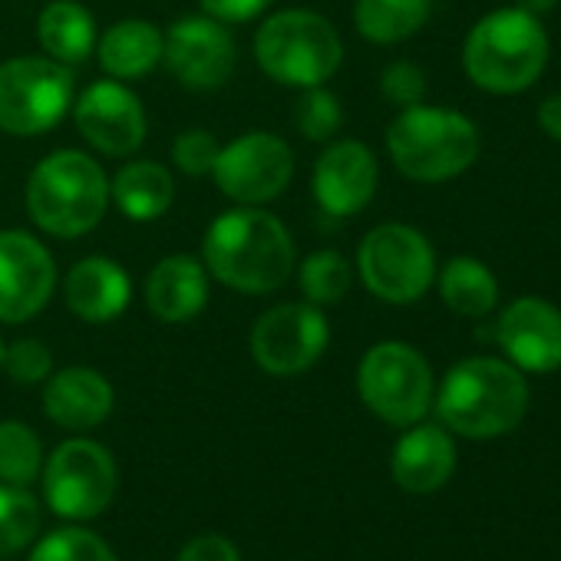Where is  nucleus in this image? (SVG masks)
I'll return each instance as SVG.
<instances>
[{"label":"nucleus","mask_w":561,"mask_h":561,"mask_svg":"<svg viewBox=\"0 0 561 561\" xmlns=\"http://www.w3.org/2000/svg\"><path fill=\"white\" fill-rule=\"evenodd\" d=\"M205 271L241 295H267L291 277L295 241L274 215L234 208L218 215L205 231Z\"/></svg>","instance_id":"1"},{"label":"nucleus","mask_w":561,"mask_h":561,"mask_svg":"<svg viewBox=\"0 0 561 561\" xmlns=\"http://www.w3.org/2000/svg\"><path fill=\"white\" fill-rule=\"evenodd\" d=\"M528 410V383L518 367L492 357H469L456 364L436 397L439 420L469 439L512 433Z\"/></svg>","instance_id":"2"},{"label":"nucleus","mask_w":561,"mask_h":561,"mask_svg":"<svg viewBox=\"0 0 561 561\" xmlns=\"http://www.w3.org/2000/svg\"><path fill=\"white\" fill-rule=\"evenodd\" d=\"M548 64V37L535 14L522 8L495 11L482 18L462 47V67L469 80L499 96L528 90Z\"/></svg>","instance_id":"3"},{"label":"nucleus","mask_w":561,"mask_h":561,"mask_svg":"<svg viewBox=\"0 0 561 561\" xmlns=\"http://www.w3.org/2000/svg\"><path fill=\"white\" fill-rule=\"evenodd\" d=\"M393 165L413 182H446L479 156V129L446 106H407L387 129Z\"/></svg>","instance_id":"4"},{"label":"nucleus","mask_w":561,"mask_h":561,"mask_svg":"<svg viewBox=\"0 0 561 561\" xmlns=\"http://www.w3.org/2000/svg\"><path fill=\"white\" fill-rule=\"evenodd\" d=\"M110 182L90 156L60 149L37 162L27 179V211L47 234L80 238L93 231L106 211Z\"/></svg>","instance_id":"5"},{"label":"nucleus","mask_w":561,"mask_h":561,"mask_svg":"<svg viewBox=\"0 0 561 561\" xmlns=\"http://www.w3.org/2000/svg\"><path fill=\"white\" fill-rule=\"evenodd\" d=\"M254 57L274 83L308 90L337 73L344 47L328 18L311 11H280L257 31Z\"/></svg>","instance_id":"6"},{"label":"nucleus","mask_w":561,"mask_h":561,"mask_svg":"<svg viewBox=\"0 0 561 561\" xmlns=\"http://www.w3.org/2000/svg\"><path fill=\"white\" fill-rule=\"evenodd\" d=\"M357 387L367 410L390 426L420 423L433 403V370L426 357L400 341H387L367 351Z\"/></svg>","instance_id":"7"},{"label":"nucleus","mask_w":561,"mask_h":561,"mask_svg":"<svg viewBox=\"0 0 561 561\" xmlns=\"http://www.w3.org/2000/svg\"><path fill=\"white\" fill-rule=\"evenodd\" d=\"M73 106L70 67L44 57H18L0 67V129L41 136Z\"/></svg>","instance_id":"8"},{"label":"nucleus","mask_w":561,"mask_h":561,"mask_svg":"<svg viewBox=\"0 0 561 561\" xmlns=\"http://www.w3.org/2000/svg\"><path fill=\"white\" fill-rule=\"evenodd\" d=\"M364 285L387 305H413L420 301L433 277H436V254L410 225H380L374 228L357 251Z\"/></svg>","instance_id":"9"},{"label":"nucleus","mask_w":561,"mask_h":561,"mask_svg":"<svg viewBox=\"0 0 561 561\" xmlns=\"http://www.w3.org/2000/svg\"><path fill=\"white\" fill-rule=\"evenodd\" d=\"M44 492L64 518H96L116 495V462L93 439H70L47 459Z\"/></svg>","instance_id":"10"},{"label":"nucleus","mask_w":561,"mask_h":561,"mask_svg":"<svg viewBox=\"0 0 561 561\" xmlns=\"http://www.w3.org/2000/svg\"><path fill=\"white\" fill-rule=\"evenodd\" d=\"M328 341V318L314 305H277L257 318L251 331V354L264 374L298 377L321 360Z\"/></svg>","instance_id":"11"},{"label":"nucleus","mask_w":561,"mask_h":561,"mask_svg":"<svg viewBox=\"0 0 561 561\" xmlns=\"http://www.w3.org/2000/svg\"><path fill=\"white\" fill-rule=\"evenodd\" d=\"M211 175L228 198L241 205H261L288 188L295 175V152L280 136L248 133L218 149Z\"/></svg>","instance_id":"12"},{"label":"nucleus","mask_w":561,"mask_h":561,"mask_svg":"<svg viewBox=\"0 0 561 561\" xmlns=\"http://www.w3.org/2000/svg\"><path fill=\"white\" fill-rule=\"evenodd\" d=\"M57 267L50 251L27 231H0V321L24 324L54 295Z\"/></svg>","instance_id":"13"},{"label":"nucleus","mask_w":561,"mask_h":561,"mask_svg":"<svg viewBox=\"0 0 561 561\" xmlns=\"http://www.w3.org/2000/svg\"><path fill=\"white\" fill-rule=\"evenodd\" d=\"M162 60L188 90H218L234 70V41L215 18H185L165 34Z\"/></svg>","instance_id":"14"},{"label":"nucleus","mask_w":561,"mask_h":561,"mask_svg":"<svg viewBox=\"0 0 561 561\" xmlns=\"http://www.w3.org/2000/svg\"><path fill=\"white\" fill-rule=\"evenodd\" d=\"M77 126L90 146L106 156H133L146 139V113L133 90L100 80L83 90L73 106Z\"/></svg>","instance_id":"15"},{"label":"nucleus","mask_w":561,"mask_h":561,"mask_svg":"<svg viewBox=\"0 0 561 561\" xmlns=\"http://www.w3.org/2000/svg\"><path fill=\"white\" fill-rule=\"evenodd\" d=\"M512 367L551 374L561 367V311L541 298H518L505 308L495 331Z\"/></svg>","instance_id":"16"},{"label":"nucleus","mask_w":561,"mask_h":561,"mask_svg":"<svg viewBox=\"0 0 561 561\" xmlns=\"http://www.w3.org/2000/svg\"><path fill=\"white\" fill-rule=\"evenodd\" d=\"M377 175V159L364 142H334L321 152L314 165V198L334 218L357 215L374 198Z\"/></svg>","instance_id":"17"},{"label":"nucleus","mask_w":561,"mask_h":561,"mask_svg":"<svg viewBox=\"0 0 561 561\" xmlns=\"http://www.w3.org/2000/svg\"><path fill=\"white\" fill-rule=\"evenodd\" d=\"M70 311L87 324H110L129 305V274L110 257H83L64 285Z\"/></svg>","instance_id":"18"},{"label":"nucleus","mask_w":561,"mask_h":561,"mask_svg":"<svg viewBox=\"0 0 561 561\" xmlns=\"http://www.w3.org/2000/svg\"><path fill=\"white\" fill-rule=\"evenodd\" d=\"M393 479L413 495H430L443 489L456 469V446L439 426H413L393 449Z\"/></svg>","instance_id":"19"},{"label":"nucleus","mask_w":561,"mask_h":561,"mask_svg":"<svg viewBox=\"0 0 561 561\" xmlns=\"http://www.w3.org/2000/svg\"><path fill=\"white\" fill-rule=\"evenodd\" d=\"M205 301H208V271L188 254H172L159 261L146 280V305L165 324L192 321L195 314H202Z\"/></svg>","instance_id":"20"},{"label":"nucleus","mask_w":561,"mask_h":561,"mask_svg":"<svg viewBox=\"0 0 561 561\" xmlns=\"http://www.w3.org/2000/svg\"><path fill=\"white\" fill-rule=\"evenodd\" d=\"M44 410L64 430H93L113 413V387L90 367H67L47 383Z\"/></svg>","instance_id":"21"},{"label":"nucleus","mask_w":561,"mask_h":561,"mask_svg":"<svg viewBox=\"0 0 561 561\" xmlns=\"http://www.w3.org/2000/svg\"><path fill=\"white\" fill-rule=\"evenodd\" d=\"M162 34L149 21H123L100 41V67L116 80H139L162 64Z\"/></svg>","instance_id":"22"},{"label":"nucleus","mask_w":561,"mask_h":561,"mask_svg":"<svg viewBox=\"0 0 561 561\" xmlns=\"http://www.w3.org/2000/svg\"><path fill=\"white\" fill-rule=\"evenodd\" d=\"M37 37L50 54V60L64 67H77L96 47V24L90 11L77 4V0H54L37 21Z\"/></svg>","instance_id":"23"},{"label":"nucleus","mask_w":561,"mask_h":561,"mask_svg":"<svg viewBox=\"0 0 561 561\" xmlns=\"http://www.w3.org/2000/svg\"><path fill=\"white\" fill-rule=\"evenodd\" d=\"M113 198L119 211L133 221H156L169 211L175 198V182L159 162H129L113 179Z\"/></svg>","instance_id":"24"},{"label":"nucleus","mask_w":561,"mask_h":561,"mask_svg":"<svg viewBox=\"0 0 561 561\" xmlns=\"http://www.w3.org/2000/svg\"><path fill=\"white\" fill-rule=\"evenodd\" d=\"M439 295L459 318H485L499 301V280L479 257H453L439 274Z\"/></svg>","instance_id":"25"},{"label":"nucleus","mask_w":561,"mask_h":561,"mask_svg":"<svg viewBox=\"0 0 561 561\" xmlns=\"http://www.w3.org/2000/svg\"><path fill=\"white\" fill-rule=\"evenodd\" d=\"M433 0H357V31L374 44H400L430 21Z\"/></svg>","instance_id":"26"},{"label":"nucleus","mask_w":561,"mask_h":561,"mask_svg":"<svg viewBox=\"0 0 561 561\" xmlns=\"http://www.w3.org/2000/svg\"><path fill=\"white\" fill-rule=\"evenodd\" d=\"M41 528V505L24 485L0 482V558L18 554Z\"/></svg>","instance_id":"27"},{"label":"nucleus","mask_w":561,"mask_h":561,"mask_svg":"<svg viewBox=\"0 0 561 561\" xmlns=\"http://www.w3.org/2000/svg\"><path fill=\"white\" fill-rule=\"evenodd\" d=\"M41 466H44V449L37 433L14 420L0 423V482L27 485L37 479Z\"/></svg>","instance_id":"28"},{"label":"nucleus","mask_w":561,"mask_h":561,"mask_svg":"<svg viewBox=\"0 0 561 561\" xmlns=\"http://www.w3.org/2000/svg\"><path fill=\"white\" fill-rule=\"evenodd\" d=\"M301 291L311 305H337L351 291V264L337 251H314L301 264Z\"/></svg>","instance_id":"29"},{"label":"nucleus","mask_w":561,"mask_h":561,"mask_svg":"<svg viewBox=\"0 0 561 561\" xmlns=\"http://www.w3.org/2000/svg\"><path fill=\"white\" fill-rule=\"evenodd\" d=\"M31 561H119L116 551L87 528H57L31 554Z\"/></svg>","instance_id":"30"},{"label":"nucleus","mask_w":561,"mask_h":561,"mask_svg":"<svg viewBox=\"0 0 561 561\" xmlns=\"http://www.w3.org/2000/svg\"><path fill=\"white\" fill-rule=\"evenodd\" d=\"M341 123H344V113H341L337 96L324 87H308L295 106V126L301 129V136L324 142L341 129Z\"/></svg>","instance_id":"31"},{"label":"nucleus","mask_w":561,"mask_h":561,"mask_svg":"<svg viewBox=\"0 0 561 561\" xmlns=\"http://www.w3.org/2000/svg\"><path fill=\"white\" fill-rule=\"evenodd\" d=\"M4 367L18 383H41L54 370V357L41 341H18L14 347L4 351Z\"/></svg>","instance_id":"32"},{"label":"nucleus","mask_w":561,"mask_h":561,"mask_svg":"<svg viewBox=\"0 0 561 561\" xmlns=\"http://www.w3.org/2000/svg\"><path fill=\"white\" fill-rule=\"evenodd\" d=\"M172 159L188 175H208L215 169V159H218V142L205 129H188L175 139Z\"/></svg>","instance_id":"33"},{"label":"nucleus","mask_w":561,"mask_h":561,"mask_svg":"<svg viewBox=\"0 0 561 561\" xmlns=\"http://www.w3.org/2000/svg\"><path fill=\"white\" fill-rule=\"evenodd\" d=\"M380 90L393 106H416L426 96V77L413 64H390L380 77Z\"/></svg>","instance_id":"34"},{"label":"nucleus","mask_w":561,"mask_h":561,"mask_svg":"<svg viewBox=\"0 0 561 561\" xmlns=\"http://www.w3.org/2000/svg\"><path fill=\"white\" fill-rule=\"evenodd\" d=\"M175 561H241V554H238V548H234L228 538H221V535H198V538H192V541L179 551Z\"/></svg>","instance_id":"35"},{"label":"nucleus","mask_w":561,"mask_h":561,"mask_svg":"<svg viewBox=\"0 0 561 561\" xmlns=\"http://www.w3.org/2000/svg\"><path fill=\"white\" fill-rule=\"evenodd\" d=\"M267 4L271 0H202L205 14L221 24H244V21L257 18Z\"/></svg>","instance_id":"36"},{"label":"nucleus","mask_w":561,"mask_h":561,"mask_svg":"<svg viewBox=\"0 0 561 561\" xmlns=\"http://www.w3.org/2000/svg\"><path fill=\"white\" fill-rule=\"evenodd\" d=\"M538 126H541L554 142H561V93L541 100V106H538Z\"/></svg>","instance_id":"37"},{"label":"nucleus","mask_w":561,"mask_h":561,"mask_svg":"<svg viewBox=\"0 0 561 561\" xmlns=\"http://www.w3.org/2000/svg\"><path fill=\"white\" fill-rule=\"evenodd\" d=\"M518 8L538 18V14H548V11H554V8H558V0H518Z\"/></svg>","instance_id":"38"},{"label":"nucleus","mask_w":561,"mask_h":561,"mask_svg":"<svg viewBox=\"0 0 561 561\" xmlns=\"http://www.w3.org/2000/svg\"><path fill=\"white\" fill-rule=\"evenodd\" d=\"M0 364H4V347H0Z\"/></svg>","instance_id":"39"}]
</instances>
